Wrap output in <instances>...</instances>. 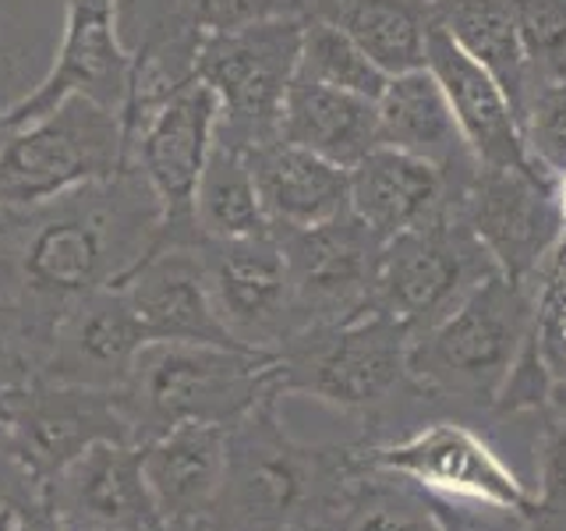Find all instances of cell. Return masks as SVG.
I'll return each mask as SVG.
<instances>
[{"mask_svg":"<svg viewBox=\"0 0 566 531\" xmlns=\"http://www.w3.org/2000/svg\"><path fill=\"white\" fill-rule=\"evenodd\" d=\"M156 235L159 202L128 159L111 177L0 209V309L32 365L61 319L128 277L153 252Z\"/></svg>","mask_w":566,"mask_h":531,"instance_id":"1","label":"cell"},{"mask_svg":"<svg viewBox=\"0 0 566 531\" xmlns=\"http://www.w3.org/2000/svg\"><path fill=\"white\" fill-rule=\"evenodd\" d=\"M280 400L265 394L227 425L223 482L199 531H323L347 500L361 447L291 436Z\"/></svg>","mask_w":566,"mask_h":531,"instance_id":"2","label":"cell"},{"mask_svg":"<svg viewBox=\"0 0 566 531\" xmlns=\"http://www.w3.org/2000/svg\"><path fill=\"white\" fill-rule=\"evenodd\" d=\"M411 341L397 319L368 309L347 323L297 330L273 354L270 379L280 397H312L361 425L354 442L376 447L394 425L411 421L415 407L424 412L407 376Z\"/></svg>","mask_w":566,"mask_h":531,"instance_id":"3","label":"cell"},{"mask_svg":"<svg viewBox=\"0 0 566 531\" xmlns=\"http://www.w3.org/2000/svg\"><path fill=\"white\" fill-rule=\"evenodd\" d=\"M538 288L485 277L436 326L418 333L407 376L432 418H489L531 341Z\"/></svg>","mask_w":566,"mask_h":531,"instance_id":"4","label":"cell"},{"mask_svg":"<svg viewBox=\"0 0 566 531\" xmlns=\"http://www.w3.org/2000/svg\"><path fill=\"white\" fill-rule=\"evenodd\" d=\"M273 354L153 341L138 351L124 383L120 407L132 442L142 447L177 425H234L265 394H276L270 379Z\"/></svg>","mask_w":566,"mask_h":531,"instance_id":"5","label":"cell"},{"mask_svg":"<svg viewBox=\"0 0 566 531\" xmlns=\"http://www.w3.org/2000/svg\"><path fill=\"white\" fill-rule=\"evenodd\" d=\"M500 273L492 256L474 238L457 209L439 212L436 220L400 230L379 252L371 312L418 336L453 312L485 277Z\"/></svg>","mask_w":566,"mask_h":531,"instance_id":"6","label":"cell"},{"mask_svg":"<svg viewBox=\"0 0 566 531\" xmlns=\"http://www.w3.org/2000/svg\"><path fill=\"white\" fill-rule=\"evenodd\" d=\"M305 18H273L212 32L199 50V79L220 106L217 138L248 149L280 135L283 100L297 79Z\"/></svg>","mask_w":566,"mask_h":531,"instance_id":"7","label":"cell"},{"mask_svg":"<svg viewBox=\"0 0 566 531\" xmlns=\"http://www.w3.org/2000/svg\"><path fill=\"white\" fill-rule=\"evenodd\" d=\"M120 164V117L85 96H71L57 111L0 135V209L53 199L111 177Z\"/></svg>","mask_w":566,"mask_h":531,"instance_id":"8","label":"cell"},{"mask_svg":"<svg viewBox=\"0 0 566 531\" xmlns=\"http://www.w3.org/2000/svg\"><path fill=\"white\" fill-rule=\"evenodd\" d=\"M457 212L513 283L538 288L548 259L566 235L559 177L542 167H482L464 185Z\"/></svg>","mask_w":566,"mask_h":531,"instance_id":"9","label":"cell"},{"mask_svg":"<svg viewBox=\"0 0 566 531\" xmlns=\"http://www.w3.org/2000/svg\"><path fill=\"white\" fill-rule=\"evenodd\" d=\"M0 425L14 460L35 489L50 486L71 460L93 450L96 442H132L117 389H88L43 376L0 394Z\"/></svg>","mask_w":566,"mask_h":531,"instance_id":"10","label":"cell"},{"mask_svg":"<svg viewBox=\"0 0 566 531\" xmlns=\"http://www.w3.org/2000/svg\"><path fill=\"white\" fill-rule=\"evenodd\" d=\"M361 457L368 468L407 478L421 492L442 496V500L535 510V496L524 478L464 418H429L389 442L361 447Z\"/></svg>","mask_w":566,"mask_h":531,"instance_id":"11","label":"cell"},{"mask_svg":"<svg viewBox=\"0 0 566 531\" xmlns=\"http://www.w3.org/2000/svg\"><path fill=\"white\" fill-rule=\"evenodd\" d=\"M220 106L212 88L195 79L174 93L146 121L124 159L138 167L159 202V235L153 248H199L202 230L195 220L199 177L217 138Z\"/></svg>","mask_w":566,"mask_h":531,"instance_id":"12","label":"cell"},{"mask_svg":"<svg viewBox=\"0 0 566 531\" xmlns=\"http://www.w3.org/2000/svg\"><path fill=\"white\" fill-rule=\"evenodd\" d=\"M273 235L291 270L297 330L347 323L371 309L382 241L350 209L326 223Z\"/></svg>","mask_w":566,"mask_h":531,"instance_id":"13","label":"cell"},{"mask_svg":"<svg viewBox=\"0 0 566 531\" xmlns=\"http://www.w3.org/2000/svg\"><path fill=\"white\" fill-rule=\"evenodd\" d=\"M132 79V50L120 43L117 0H64V32L53 67L0 114V135L85 96L120 117Z\"/></svg>","mask_w":566,"mask_h":531,"instance_id":"14","label":"cell"},{"mask_svg":"<svg viewBox=\"0 0 566 531\" xmlns=\"http://www.w3.org/2000/svg\"><path fill=\"white\" fill-rule=\"evenodd\" d=\"M202 262L212 305L238 347L276 354L297 333L291 270L276 235L202 241Z\"/></svg>","mask_w":566,"mask_h":531,"instance_id":"15","label":"cell"},{"mask_svg":"<svg viewBox=\"0 0 566 531\" xmlns=\"http://www.w3.org/2000/svg\"><path fill=\"white\" fill-rule=\"evenodd\" d=\"M149 344L142 319L117 283L88 294L53 330L40 354L35 376L88 389H120L128 383L138 351Z\"/></svg>","mask_w":566,"mask_h":531,"instance_id":"16","label":"cell"},{"mask_svg":"<svg viewBox=\"0 0 566 531\" xmlns=\"http://www.w3.org/2000/svg\"><path fill=\"white\" fill-rule=\"evenodd\" d=\"M67 531H159L164 518L132 442H96L43 486Z\"/></svg>","mask_w":566,"mask_h":531,"instance_id":"17","label":"cell"},{"mask_svg":"<svg viewBox=\"0 0 566 531\" xmlns=\"http://www.w3.org/2000/svg\"><path fill=\"white\" fill-rule=\"evenodd\" d=\"M117 288L128 294L149 344L177 341V344L238 347L234 336L223 330L217 305H212L202 244L199 248H181V244L153 248L138 266H132L128 277H124Z\"/></svg>","mask_w":566,"mask_h":531,"instance_id":"18","label":"cell"},{"mask_svg":"<svg viewBox=\"0 0 566 531\" xmlns=\"http://www.w3.org/2000/svg\"><path fill=\"white\" fill-rule=\"evenodd\" d=\"M424 67L432 71L468 149L482 167H527L521 121L513 114L506 93L482 64H474L439 22L429 32Z\"/></svg>","mask_w":566,"mask_h":531,"instance_id":"19","label":"cell"},{"mask_svg":"<svg viewBox=\"0 0 566 531\" xmlns=\"http://www.w3.org/2000/svg\"><path fill=\"white\" fill-rule=\"evenodd\" d=\"M376 106H379L382 146L411 153L424 159V164H432L436 170H442L457 202L460 191H464V185L478 170V159L468 149L464 135H460L450 103L442 96L439 82L432 79V71L421 67L389 79Z\"/></svg>","mask_w":566,"mask_h":531,"instance_id":"20","label":"cell"},{"mask_svg":"<svg viewBox=\"0 0 566 531\" xmlns=\"http://www.w3.org/2000/svg\"><path fill=\"white\" fill-rule=\"evenodd\" d=\"M350 212L382 244L400 230L436 220L457 209L450 181L432 164L400 153L394 146L371 149L358 167H350Z\"/></svg>","mask_w":566,"mask_h":531,"instance_id":"21","label":"cell"},{"mask_svg":"<svg viewBox=\"0 0 566 531\" xmlns=\"http://www.w3.org/2000/svg\"><path fill=\"white\" fill-rule=\"evenodd\" d=\"M244 156L273 230L315 227L350 209V174L329 159L280 135L248 146Z\"/></svg>","mask_w":566,"mask_h":531,"instance_id":"22","label":"cell"},{"mask_svg":"<svg viewBox=\"0 0 566 531\" xmlns=\"http://www.w3.org/2000/svg\"><path fill=\"white\" fill-rule=\"evenodd\" d=\"M138 454L164 524L199 528L223 482L227 425H177Z\"/></svg>","mask_w":566,"mask_h":531,"instance_id":"23","label":"cell"},{"mask_svg":"<svg viewBox=\"0 0 566 531\" xmlns=\"http://www.w3.org/2000/svg\"><path fill=\"white\" fill-rule=\"evenodd\" d=\"M280 138L329 159L336 167H358L361 159L382 146L376 100L344 93V88L294 79L283 100Z\"/></svg>","mask_w":566,"mask_h":531,"instance_id":"24","label":"cell"},{"mask_svg":"<svg viewBox=\"0 0 566 531\" xmlns=\"http://www.w3.org/2000/svg\"><path fill=\"white\" fill-rule=\"evenodd\" d=\"M308 18L340 25L386 79L424 67L436 0H315Z\"/></svg>","mask_w":566,"mask_h":531,"instance_id":"25","label":"cell"},{"mask_svg":"<svg viewBox=\"0 0 566 531\" xmlns=\"http://www.w3.org/2000/svg\"><path fill=\"white\" fill-rule=\"evenodd\" d=\"M436 18L450 40L500 82L513 114L524 121L535 75L510 0H436Z\"/></svg>","mask_w":566,"mask_h":531,"instance_id":"26","label":"cell"},{"mask_svg":"<svg viewBox=\"0 0 566 531\" xmlns=\"http://www.w3.org/2000/svg\"><path fill=\"white\" fill-rule=\"evenodd\" d=\"M315 0H117V25L132 40L146 32H191L212 35L244 29L273 18H308Z\"/></svg>","mask_w":566,"mask_h":531,"instance_id":"27","label":"cell"},{"mask_svg":"<svg viewBox=\"0 0 566 531\" xmlns=\"http://www.w3.org/2000/svg\"><path fill=\"white\" fill-rule=\"evenodd\" d=\"M195 220H199L202 241L273 235L244 149L230 146L223 138H212L199 177V195H195Z\"/></svg>","mask_w":566,"mask_h":531,"instance_id":"28","label":"cell"},{"mask_svg":"<svg viewBox=\"0 0 566 531\" xmlns=\"http://www.w3.org/2000/svg\"><path fill=\"white\" fill-rule=\"evenodd\" d=\"M323 531H442V521L436 518L429 492L365 465Z\"/></svg>","mask_w":566,"mask_h":531,"instance_id":"29","label":"cell"},{"mask_svg":"<svg viewBox=\"0 0 566 531\" xmlns=\"http://www.w3.org/2000/svg\"><path fill=\"white\" fill-rule=\"evenodd\" d=\"M297 75L344 88V93L379 100L386 88V75L365 58V50L350 40V35L333 25L329 18H305V32H301V58H297Z\"/></svg>","mask_w":566,"mask_h":531,"instance_id":"30","label":"cell"},{"mask_svg":"<svg viewBox=\"0 0 566 531\" xmlns=\"http://www.w3.org/2000/svg\"><path fill=\"white\" fill-rule=\"evenodd\" d=\"M531 344H535L538 362L553 379V400L566 397V235L538 280Z\"/></svg>","mask_w":566,"mask_h":531,"instance_id":"31","label":"cell"},{"mask_svg":"<svg viewBox=\"0 0 566 531\" xmlns=\"http://www.w3.org/2000/svg\"><path fill=\"white\" fill-rule=\"evenodd\" d=\"M535 85L566 75V0H510Z\"/></svg>","mask_w":566,"mask_h":531,"instance_id":"32","label":"cell"},{"mask_svg":"<svg viewBox=\"0 0 566 531\" xmlns=\"http://www.w3.org/2000/svg\"><path fill=\"white\" fill-rule=\"evenodd\" d=\"M524 149L545 174H566V75L535 85L521 121Z\"/></svg>","mask_w":566,"mask_h":531,"instance_id":"33","label":"cell"},{"mask_svg":"<svg viewBox=\"0 0 566 531\" xmlns=\"http://www.w3.org/2000/svg\"><path fill=\"white\" fill-rule=\"evenodd\" d=\"M535 436V513L553 528L566 531V407H548L538 415Z\"/></svg>","mask_w":566,"mask_h":531,"instance_id":"34","label":"cell"},{"mask_svg":"<svg viewBox=\"0 0 566 531\" xmlns=\"http://www.w3.org/2000/svg\"><path fill=\"white\" fill-rule=\"evenodd\" d=\"M442 531H553L535 510H506V507H485V503H464V500H442L429 496Z\"/></svg>","mask_w":566,"mask_h":531,"instance_id":"35","label":"cell"},{"mask_svg":"<svg viewBox=\"0 0 566 531\" xmlns=\"http://www.w3.org/2000/svg\"><path fill=\"white\" fill-rule=\"evenodd\" d=\"M0 531H67V528L57 518V510H53L50 496L40 489L29 500H18L0 513Z\"/></svg>","mask_w":566,"mask_h":531,"instance_id":"36","label":"cell"},{"mask_svg":"<svg viewBox=\"0 0 566 531\" xmlns=\"http://www.w3.org/2000/svg\"><path fill=\"white\" fill-rule=\"evenodd\" d=\"M35 492H40V489L29 482V475L14 460L8 433H4V425H0V513H4L18 500H29V496H35Z\"/></svg>","mask_w":566,"mask_h":531,"instance_id":"37","label":"cell"},{"mask_svg":"<svg viewBox=\"0 0 566 531\" xmlns=\"http://www.w3.org/2000/svg\"><path fill=\"white\" fill-rule=\"evenodd\" d=\"M35 376V365H32V354L18 344V336L0 330V394L18 383H25Z\"/></svg>","mask_w":566,"mask_h":531,"instance_id":"38","label":"cell"},{"mask_svg":"<svg viewBox=\"0 0 566 531\" xmlns=\"http://www.w3.org/2000/svg\"><path fill=\"white\" fill-rule=\"evenodd\" d=\"M29 88H32V85H29V79H25V71H22V61H18V53L0 43V114L11 111V106L29 93Z\"/></svg>","mask_w":566,"mask_h":531,"instance_id":"39","label":"cell"},{"mask_svg":"<svg viewBox=\"0 0 566 531\" xmlns=\"http://www.w3.org/2000/svg\"><path fill=\"white\" fill-rule=\"evenodd\" d=\"M559 199H563V212H566V174L559 177Z\"/></svg>","mask_w":566,"mask_h":531,"instance_id":"40","label":"cell"},{"mask_svg":"<svg viewBox=\"0 0 566 531\" xmlns=\"http://www.w3.org/2000/svg\"><path fill=\"white\" fill-rule=\"evenodd\" d=\"M159 531H199V528H185V524H164Z\"/></svg>","mask_w":566,"mask_h":531,"instance_id":"41","label":"cell"},{"mask_svg":"<svg viewBox=\"0 0 566 531\" xmlns=\"http://www.w3.org/2000/svg\"><path fill=\"white\" fill-rule=\"evenodd\" d=\"M553 407H566V397H559V400H553Z\"/></svg>","mask_w":566,"mask_h":531,"instance_id":"42","label":"cell"},{"mask_svg":"<svg viewBox=\"0 0 566 531\" xmlns=\"http://www.w3.org/2000/svg\"><path fill=\"white\" fill-rule=\"evenodd\" d=\"M0 330H4V309H0Z\"/></svg>","mask_w":566,"mask_h":531,"instance_id":"43","label":"cell"}]
</instances>
